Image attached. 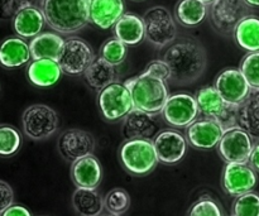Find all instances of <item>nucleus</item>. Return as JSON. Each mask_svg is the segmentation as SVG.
<instances>
[{
	"mask_svg": "<svg viewBox=\"0 0 259 216\" xmlns=\"http://www.w3.org/2000/svg\"><path fill=\"white\" fill-rule=\"evenodd\" d=\"M71 179L76 187L98 189L103 180V168L100 162L93 154L72 162Z\"/></svg>",
	"mask_w": 259,
	"mask_h": 216,
	"instance_id": "19",
	"label": "nucleus"
},
{
	"mask_svg": "<svg viewBox=\"0 0 259 216\" xmlns=\"http://www.w3.org/2000/svg\"><path fill=\"white\" fill-rule=\"evenodd\" d=\"M0 216H32V214L27 207L22 205H12L4 212H2Z\"/></svg>",
	"mask_w": 259,
	"mask_h": 216,
	"instance_id": "40",
	"label": "nucleus"
},
{
	"mask_svg": "<svg viewBox=\"0 0 259 216\" xmlns=\"http://www.w3.org/2000/svg\"><path fill=\"white\" fill-rule=\"evenodd\" d=\"M161 131L158 115L133 109L123 121V136L125 139H148L153 141Z\"/></svg>",
	"mask_w": 259,
	"mask_h": 216,
	"instance_id": "16",
	"label": "nucleus"
},
{
	"mask_svg": "<svg viewBox=\"0 0 259 216\" xmlns=\"http://www.w3.org/2000/svg\"><path fill=\"white\" fill-rule=\"evenodd\" d=\"M207 14L206 4L200 0H180L175 7V17L185 27H195L204 22Z\"/></svg>",
	"mask_w": 259,
	"mask_h": 216,
	"instance_id": "30",
	"label": "nucleus"
},
{
	"mask_svg": "<svg viewBox=\"0 0 259 216\" xmlns=\"http://www.w3.org/2000/svg\"><path fill=\"white\" fill-rule=\"evenodd\" d=\"M196 101L199 110L204 118L214 119L227 129L238 125V106L225 103L215 86H205L197 91Z\"/></svg>",
	"mask_w": 259,
	"mask_h": 216,
	"instance_id": "5",
	"label": "nucleus"
},
{
	"mask_svg": "<svg viewBox=\"0 0 259 216\" xmlns=\"http://www.w3.org/2000/svg\"><path fill=\"white\" fill-rule=\"evenodd\" d=\"M32 58L29 45L20 37L7 38L0 43V65L5 68H18Z\"/></svg>",
	"mask_w": 259,
	"mask_h": 216,
	"instance_id": "22",
	"label": "nucleus"
},
{
	"mask_svg": "<svg viewBox=\"0 0 259 216\" xmlns=\"http://www.w3.org/2000/svg\"><path fill=\"white\" fill-rule=\"evenodd\" d=\"M91 0H42L40 9L46 23L62 34H71L82 29L90 22Z\"/></svg>",
	"mask_w": 259,
	"mask_h": 216,
	"instance_id": "2",
	"label": "nucleus"
},
{
	"mask_svg": "<svg viewBox=\"0 0 259 216\" xmlns=\"http://www.w3.org/2000/svg\"><path fill=\"white\" fill-rule=\"evenodd\" d=\"M100 216H118V215H113V214H109V212H108V214H101Z\"/></svg>",
	"mask_w": 259,
	"mask_h": 216,
	"instance_id": "44",
	"label": "nucleus"
},
{
	"mask_svg": "<svg viewBox=\"0 0 259 216\" xmlns=\"http://www.w3.org/2000/svg\"><path fill=\"white\" fill-rule=\"evenodd\" d=\"M124 85L131 91L134 109L159 115L168 99V83L144 71L136 77L128 78Z\"/></svg>",
	"mask_w": 259,
	"mask_h": 216,
	"instance_id": "3",
	"label": "nucleus"
},
{
	"mask_svg": "<svg viewBox=\"0 0 259 216\" xmlns=\"http://www.w3.org/2000/svg\"><path fill=\"white\" fill-rule=\"evenodd\" d=\"M257 172L249 163H227L222 174V186L230 196L238 197L257 186Z\"/></svg>",
	"mask_w": 259,
	"mask_h": 216,
	"instance_id": "13",
	"label": "nucleus"
},
{
	"mask_svg": "<svg viewBox=\"0 0 259 216\" xmlns=\"http://www.w3.org/2000/svg\"><path fill=\"white\" fill-rule=\"evenodd\" d=\"M119 158L124 169L133 176L149 175L158 164L153 141L128 139L119 151Z\"/></svg>",
	"mask_w": 259,
	"mask_h": 216,
	"instance_id": "4",
	"label": "nucleus"
},
{
	"mask_svg": "<svg viewBox=\"0 0 259 216\" xmlns=\"http://www.w3.org/2000/svg\"><path fill=\"white\" fill-rule=\"evenodd\" d=\"M230 216H233V215H230Z\"/></svg>",
	"mask_w": 259,
	"mask_h": 216,
	"instance_id": "46",
	"label": "nucleus"
},
{
	"mask_svg": "<svg viewBox=\"0 0 259 216\" xmlns=\"http://www.w3.org/2000/svg\"><path fill=\"white\" fill-rule=\"evenodd\" d=\"M94 60L95 55L90 45L81 38L73 37L65 40L57 62L62 72L77 76L85 73Z\"/></svg>",
	"mask_w": 259,
	"mask_h": 216,
	"instance_id": "10",
	"label": "nucleus"
},
{
	"mask_svg": "<svg viewBox=\"0 0 259 216\" xmlns=\"http://www.w3.org/2000/svg\"><path fill=\"white\" fill-rule=\"evenodd\" d=\"M146 39L151 45L163 48L177 37V25L167 8L153 7L143 15Z\"/></svg>",
	"mask_w": 259,
	"mask_h": 216,
	"instance_id": "7",
	"label": "nucleus"
},
{
	"mask_svg": "<svg viewBox=\"0 0 259 216\" xmlns=\"http://www.w3.org/2000/svg\"><path fill=\"white\" fill-rule=\"evenodd\" d=\"M162 118L174 128H187L197 120L200 110L196 98L189 94H175L168 96L162 110Z\"/></svg>",
	"mask_w": 259,
	"mask_h": 216,
	"instance_id": "12",
	"label": "nucleus"
},
{
	"mask_svg": "<svg viewBox=\"0 0 259 216\" xmlns=\"http://www.w3.org/2000/svg\"><path fill=\"white\" fill-rule=\"evenodd\" d=\"M215 89L225 103L232 105H240L252 91L239 68H225L222 71L215 80Z\"/></svg>",
	"mask_w": 259,
	"mask_h": 216,
	"instance_id": "14",
	"label": "nucleus"
},
{
	"mask_svg": "<svg viewBox=\"0 0 259 216\" xmlns=\"http://www.w3.org/2000/svg\"><path fill=\"white\" fill-rule=\"evenodd\" d=\"M45 23V14L37 5L24 8L13 18V28L20 38L37 37L42 32Z\"/></svg>",
	"mask_w": 259,
	"mask_h": 216,
	"instance_id": "21",
	"label": "nucleus"
},
{
	"mask_svg": "<svg viewBox=\"0 0 259 216\" xmlns=\"http://www.w3.org/2000/svg\"><path fill=\"white\" fill-rule=\"evenodd\" d=\"M124 0H91L90 22L100 29H109L124 15Z\"/></svg>",
	"mask_w": 259,
	"mask_h": 216,
	"instance_id": "20",
	"label": "nucleus"
},
{
	"mask_svg": "<svg viewBox=\"0 0 259 216\" xmlns=\"http://www.w3.org/2000/svg\"><path fill=\"white\" fill-rule=\"evenodd\" d=\"M233 34L240 48L248 52H257L259 51V18L255 15L244 18Z\"/></svg>",
	"mask_w": 259,
	"mask_h": 216,
	"instance_id": "29",
	"label": "nucleus"
},
{
	"mask_svg": "<svg viewBox=\"0 0 259 216\" xmlns=\"http://www.w3.org/2000/svg\"><path fill=\"white\" fill-rule=\"evenodd\" d=\"M85 81L94 90L101 91L114 82H118V71L116 66L110 65L104 58L99 57L94 60V62L89 66L88 70L83 73Z\"/></svg>",
	"mask_w": 259,
	"mask_h": 216,
	"instance_id": "26",
	"label": "nucleus"
},
{
	"mask_svg": "<svg viewBox=\"0 0 259 216\" xmlns=\"http://www.w3.org/2000/svg\"><path fill=\"white\" fill-rule=\"evenodd\" d=\"M200 2H201V3H204V4H212V3H214L215 2V0H200Z\"/></svg>",
	"mask_w": 259,
	"mask_h": 216,
	"instance_id": "43",
	"label": "nucleus"
},
{
	"mask_svg": "<svg viewBox=\"0 0 259 216\" xmlns=\"http://www.w3.org/2000/svg\"><path fill=\"white\" fill-rule=\"evenodd\" d=\"M23 132L32 141H45L52 137L60 126V118L55 109L45 104L28 106L22 115Z\"/></svg>",
	"mask_w": 259,
	"mask_h": 216,
	"instance_id": "6",
	"label": "nucleus"
},
{
	"mask_svg": "<svg viewBox=\"0 0 259 216\" xmlns=\"http://www.w3.org/2000/svg\"><path fill=\"white\" fill-rule=\"evenodd\" d=\"M126 53H128L126 45L116 37L105 40L100 48V57L113 66L123 63L126 57Z\"/></svg>",
	"mask_w": 259,
	"mask_h": 216,
	"instance_id": "34",
	"label": "nucleus"
},
{
	"mask_svg": "<svg viewBox=\"0 0 259 216\" xmlns=\"http://www.w3.org/2000/svg\"><path fill=\"white\" fill-rule=\"evenodd\" d=\"M233 216H259V194L254 191L235 197L232 206Z\"/></svg>",
	"mask_w": 259,
	"mask_h": 216,
	"instance_id": "33",
	"label": "nucleus"
},
{
	"mask_svg": "<svg viewBox=\"0 0 259 216\" xmlns=\"http://www.w3.org/2000/svg\"><path fill=\"white\" fill-rule=\"evenodd\" d=\"M58 151L68 162H75L93 154L95 149V139L93 134L82 129H70L63 132L58 139Z\"/></svg>",
	"mask_w": 259,
	"mask_h": 216,
	"instance_id": "15",
	"label": "nucleus"
},
{
	"mask_svg": "<svg viewBox=\"0 0 259 216\" xmlns=\"http://www.w3.org/2000/svg\"><path fill=\"white\" fill-rule=\"evenodd\" d=\"M14 205V191L8 182L0 180V214Z\"/></svg>",
	"mask_w": 259,
	"mask_h": 216,
	"instance_id": "39",
	"label": "nucleus"
},
{
	"mask_svg": "<svg viewBox=\"0 0 259 216\" xmlns=\"http://www.w3.org/2000/svg\"><path fill=\"white\" fill-rule=\"evenodd\" d=\"M162 60L171 70V85L186 86L204 73L207 58L204 46L195 39H182L171 45Z\"/></svg>",
	"mask_w": 259,
	"mask_h": 216,
	"instance_id": "1",
	"label": "nucleus"
},
{
	"mask_svg": "<svg viewBox=\"0 0 259 216\" xmlns=\"http://www.w3.org/2000/svg\"><path fill=\"white\" fill-rule=\"evenodd\" d=\"M144 71L151 73V75L156 76V77L162 78L167 83H169V81H171V70H169L168 65L163 60L152 61Z\"/></svg>",
	"mask_w": 259,
	"mask_h": 216,
	"instance_id": "38",
	"label": "nucleus"
},
{
	"mask_svg": "<svg viewBox=\"0 0 259 216\" xmlns=\"http://www.w3.org/2000/svg\"><path fill=\"white\" fill-rule=\"evenodd\" d=\"M245 3L250 7H259V0H245Z\"/></svg>",
	"mask_w": 259,
	"mask_h": 216,
	"instance_id": "42",
	"label": "nucleus"
},
{
	"mask_svg": "<svg viewBox=\"0 0 259 216\" xmlns=\"http://www.w3.org/2000/svg\"><path fill=\"white\" fill-rule=\"evenodd\" d=\"M98 103L101 115L108 121L124 119L134 109L131 91L120 82H114L99 91Z\"/></svg>",
	"mask_w": 259,
	"mask_h": 216,
	"instance_id": "9",
	"label": "nucleus"
},
{
	"mask_svg": "<svg viewBox=\"0 0 259 216\" xmlns=\"http://www.w3.org/2000/svg\"><path fill=\"white\" fill-rule=\"evenodd\" d=\"M224 128L214 119L204 118L195 120L186 128V139L196 149L209 151L219 144L224 136Z\"/></svg>",
	"mask_w": 259,
	"mask_h": 216,
	"instance_id": "18",
	"label": "nucleus"
},
{
	"mask_svg": "<svg viewBox=\"0 0 259 216\" xmlns=\"http://www.w3.org/2000/svg\"><path fill=\"white\" fill-rule=\"evenodd\" d=\"M210 5V20L222 34H233L238 24L252 15L250 5L245 0H215Z\"/></svg>",
	"mask_w": 259,
	"mask_h": 216,
	"instance_id": "8",
	"label": "nucleus"
},
{
	"mask_svg": "<svg viewBox=\"0 0 259 216\" xmlns=\"http://www.w3.org/2000/svg\"><path fill=\"white\" fill-rule=\"evenodd\" d=\"M65 39L57 33H40L37 37L32 38L29 43L30 53H32L33 60H58L61 50L63 47Z\"/></svg>",
	"mask_w": 259,
	"mask_h": 216,
	"instance_id": "28",
	"label": "nucleus"
},
{
	"mask_svg": "<svg viewBox=\"0 0 259 216\" xmlns=\"http://www.w3.org/2000/svg\"><path fill=\"white\" fill-rule=\"evenodd\" d=\"M249 166L254 169L255 172H259V141L253 146L252 154L249 157Z\"/></svg>",
	"mask_w": 259,
	"mask_h": 216,
	"instance_id": "41",
	"label": "nucleus"
},
{
	"mask_svg": "<svg viewBox=\"0 0 259 216\" xmlns=\"http://www.w3.org/2000/svg\"><path fill=\"white\" fill-rule=\"evenodd\" d=\"M158 161L163 164H176L184 159L187 151V139L180 132L166 129L153 139Z\"/></svg>",
	"mask_w": 259,
	"mask_h": 216,
	"instance_id": "17",
	"label": "nucleus"
},
{
	"mask_svg": "<svg viewBox=\"0 0 259 216\" xmlns=\"http://www.w3.org/2000/svg\"><path fill=\"white\" fill-rule=\"evenodd\" d=\"M240 71L252 90H259V51L249 52L240 63Z\"/></svg>",
	"mask_w": 259,
	"mask_h": 216,
	"instance_id": "35",
	"label": "nucleus"
},
{
	"mask_svg": "<svg viewBox=\"0 0 259 216\" xmlns=\"http://www.w3.org/2000/svg\"><path fill=\"white\" fill-rule=\"evenodd\" d=\"M253 146L252 137L237 125L224 132L218 144V151L227 163H248Z\"/></svg>",
	"mask_w": 259,
	"mask_h": 216,
	"instance_id": "11",
	"label": "nucleus"
},
{
	"mask_svg": "<svg viewBox=\"0 0 259 216\" xmlns=\"http://www.w3.org/2000/svg\"><path fill=\"white\" fill-rule=\"evenodd\" d=\"M38 3V0H0V19H13L22 9Z\"/></svg>",
	"mask_w": 259,
	"mask_h": 216,
	"instance_id": "37",
	"label": "nucleus"
},
{
	"mask_svg": "<svg viewBox=\"0 0 259 216\" xmlns=\"http://www.w3.org/2000/svg\"><path fill=\"white\" fill-rule=\"evenodd\" d=\"M187 216H224L220 205L212 197H200L189 210Z\"/></svg>",
	"mask_w": 259,
	"mask_h": 216,
	"instance_id": "36",
	"label": "nucleus"
},
{
	"mask_svg": "<svg viewBox=\"0 0 259 216\" xmlns=\"http://www.w3.org/2000/svg\"><path fill=\"white\" fill-rule=\"evenodd\" d=\"M238 126L259 141V90H252L238 106Z\"/></svg>",
	"mask_w": 259,
	"mask_h": 216,
	"instance_id": "24",
	"label": "nucleus"
},
{
	"mask_svg": "<svg viewBox=\"0 0 259 216\" xmlns=\"http://www.w3.org/2000/svg\"><path fill=\"white\" fill-rule=\"evenodd\" d=\"M72 206L80 216H100L105 210L104 197L98 189L76 187L72 195Z\"/></svg>",
	"mask_w": 259,
	"mask_h": 216,
	"instance_id": "27",
	"label": "nucleus"
},
{
	"mask_svg": "<svg viewBox=\"0 0 259 216\" xmlns=\"http://www.w3.org/2000/svg\"><path fill=\"white\" fill-rule=\"evenodd\" d=\"M104 206L109 214L121 216L131 207V196L124 189L116 187L110 190L104 197Z\"/></svg>",
	"mask_w": 259,
	"mask_h": 216,
	"instance_id": "31",
	"label": "nucleus"
},
{
	"mask_svg": "<svg viewBox=\"0 0 259 216\" xmlns=\"http://www.w3.org/2000/svg\"><path fill=\"white\" fill-rule=\"evenodd\" d=\"M114 34L126 46H136L146 38L143 18L132 13H124L114 25Z\"/></svg>",
	"mask_w": 259,
	"mask_h": 216,
	"instance_id": "25",
	"label": "nucleus"
},
{
	"mask_svg": "<svg viewBox=\"0 0 259 216\" xmlns=\"http://www.w3.org/2000/svg\"><path fill=\"white\" fill-rule=\"evenodd\" d=\"M38 2H39V3H42V0H38Z\"/></svg>",
	"mask_w": 259,
	"mask_h": 216,
	"instance_id": "45",
	"label": "nucleus"
},
{
	"mask_svg": "<svg viewBox=\"0 0 259 216\" xmlns=\"http://www.w3.org/2000/svg\"><path fill=\"white\" fill-rule=\"evenodd\" d=\"M62 75V68L57 61L42 58L33 60L27 68L28 80L38 88H50L58 82Z\"/></svg>",
	"mask_w": 259,
	"mask_h": 216,
	"instance_id": "23",
	"label": "nucleus"
},
{
	"mask_svg": "<svg viewBox=\"0 0 259 216\" xmlns=\"http://www.w3.org/2000/svg\"><path fill=\"white\" fill-rule=\"evenodd\" d=\"M22 146V136L12 125H0V156H14Z\"/></svg>",
	"mask_w": 259,
	"mask_h": 216,
	"instance_id": "32",
	"label": "nucleus"
}]
</instances>
